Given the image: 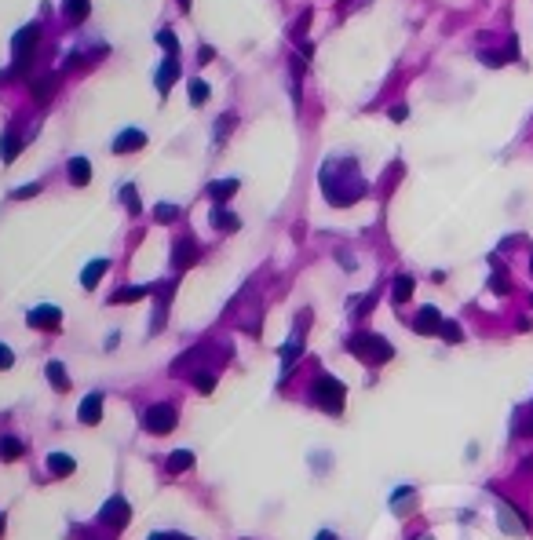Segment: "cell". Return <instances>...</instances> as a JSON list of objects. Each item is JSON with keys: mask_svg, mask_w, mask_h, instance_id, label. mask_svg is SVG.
Masks as SVG:
<instances>
[{"mask_svg": "<svg viewBox=\"0 0 533 540\" xmlns=\"http://www.w3.org/2000/svg\"><path fill=\"white\" fill-rule=\"evenodd\" d=\"M347 347H351V354L354 358H361V361H388L395 351H391V343L388 340H383V336H376V332H358V336H351V343H347Z\"/></svg>", "mask_w": 533, "mask_h": 540, "instance_id": "obj_1", "label": "cell"}, {"mask_svg": "<svg viewBox=\"0 0 533 540\" xmlns=\"http://www.w3.org/2000/svg\"><path fill=\"white\" fill-rule=\"evenodd\" d=\"M344 398H347V391H344V383H340L336 376H318L314 402L322 405L325 413H340V409H344Z\"/></svg>", "mask_w": 533, "mask_h": 540, "instance_id": "obj_2", "label": "cell"}, {"mask_svg": "<svg viewBox=\"0 0 533 540\" xmlns=\"http://www.w3.org/2000/svg\"><path fill=\"white\" fill-rule=\"evenodd\" d=\"M37 40H40V26L37 23H30L26 30H18L15 33V48H11V70H23L26 62L33 59V52H37Z\"/></svg>", "mask_w": 533, "mask_h": 540, "instance_id": "obj_3", "label": "cell"}, {"mask_svg": "<svg viewBox=\"0 0 533 540\" xmlns=\"http://www.w3.org/2000/svg\"><path fill=\"white\" fill-rule=\"evenodd\" d=\"M176 409L168 405V402H157L146 409V416H143V427L150 431V435H172V427H176Z\"/></svg>", "mask_w": 533, "mask_h": 540, "instance_id": "obj_4", "label": "cell"}, {"mask_svg": "<svg viewBox=\"0 0 533 540\" xmlns=\"http://www.w3.org/2000/svg\"><path fill=\"white\" fill-rule=\"evenodd\" d=\"M201 259V248H198V241L194 237H179V241L172 245V263H176V270H186V267H194Z\"/></svg>", "mask_w": 533, "mask_h": 540, "instance_id": "obj_5", "label": "cell"}, {"mask_svg": "<svg viewBox=\"0 0 533 540\" xmlns=\"http://www.w3.org/2000/svg\"><path fill=\"white\" fill-rule=\"evenodd\" d=\"M110 146H114V154H136V150L146 146V132H143V128H124Z\"/></svg>", "mask_w": 533, "mask_h": 540, "instance_id": "obj_6", "label": "cell"}, {"mask_svg": "<svg viewBox=\"0 0 533 540\" xmlns=\"http://www.w3.org/2000/svg\"><path fill=\"white\" fill-rule=\"evenodd\" d=\"M59 321H62V311L52 307V304L30 311V325H33V329H59Z\"/></svg>", "mask_w": 533, "mask_h": 540, "instance_id": "obj_7", "label": "cell"}, {"mask_svg": "<svg viewBox=\"0 0 533 540\" xmlns=\"http://www.w3.org/2000/svg\"><path fill=\"white\" fill-rule=\"evenodd\" d=\"M413 329H417L420 336L438 332V329H442V314H438V307H424V311L417 314V321H413Z\"/></svg>", "mask_w": 533, "mask_h": 540, "instance_id": "obj_8", "label": "cell"}, {"mask_svg": "<svg viewBox=\"0 0 533 540\" xmlns=\"http://www.w3.org/2000/svg\"><path fill=\"white\" fill-rule=\"evenodd\" d=\"M70 183L73 186H88L92 183V161L88 157H73L70 161Z\"/></svg>", "mask_w": 533, "mask_h": 540, "instance_id": "obj_9", "label": "cell"}, {"mask_svg": "<svg viewBox=\"0 0 533 540\" xmlns=\"http://www.w3.org/2000/svg\"><path fill=\"white\" fill-rule=\"evenodd\" d=\"M26 452V445H23V438H15V435H0V460H18Z\"/></svg>", "mask_w": 533, "mask_h": 540, "instance_id": "obj_10", "label": "cell"}, {"mask_svg": "<svg viewBox=\"0 0 533 540\" xmlns=\"http://www.w3.org/2000/svg\"><path fill=\"white\" fill-rule=\"evenodd\" d=\"M80 420L84 424H99L102 420V395H88L80 402Z\"/></svg>", "mask_w": 533, "mask_h": 540, "instance_id": "obj_11", "label": "cell"}, {"mask_svg": "<svg viewBox=\"0 0 533 540\" xmlns=\"http://www.w3.org/2000/svg\"><path fill=\"white\" fill-rule=\"evenodd\" d=\"M176 80H179V62H176V59H168L164 66H161V73H157V92L168 95V88H172Z\"/></svg>", "mask_w": 533, "mask_h": 540, "instance_id": "obj_12", "label": "cell"}, {"mask_svg": "<svg viewBox=\"0 0 533 540\" xmlns=\"http://www.w3.org/2000/svg\"><path fill=\"white\" fill-rule=\"evenodd\" d=\"M497 511H501V526H504L508 533H515V536H522V533H526V526H522V518H519V511H515V508L501 504Z\"/></svg>", "mask_w": 533, "mask_h": 540, "instance_id": "obj_13", "label": "cell"}, {"mask_svg": "<svg viewBox=\"0 0 533 540\" xmlns=\"http://www.w3.org/2000/svg\"><path fill=\"white\" fill-rule=\"evenodd\" d=\"M106 267H110L106 259H92V263L84 267V274H80V285H84V289H95V285H99V277L106 274Z\"/></svg>", "mask_w": 533, "mask_h": 540, "instance_id": "obj_14", "label": "cell"}, {"mask_svg": "<svg viewBox=\"0 0 533 540\" xmlns=\"http://www.w3.org/2000/svg\"><path fill=\"white\" fill-rule=\"evenodd\" d=\"M150 292H154V285H128V289L114 292L110 304H132V299H143V296H150Z\"/></svg>", "mask_w": 533, "mask_h": 540, "instance_id": "obj_15", "label": "cell"}, {"mask_svg": "<svg viewBox=\"0 0 533 540\" xmlns=\"http://www.w3.org/2000/svg\"><path fill=\"white\" fill-rule=\"evenodd\" d=\"M234 190H238V179H220V183H212L208 186V193H212V201H227V198H234Z\"/></svg>", "mask_w": 533, "mask_h": 540, "instance_id": "obj_16", "label": "cell"}, {"mask_svg": "<svg viewBox=\"0 0 533 540\" xmlns=\"http://www.w3.org/2000/svg\"><path fill=\"white\" fill-rule=\"evenodd\" d=\"M212 227H216V230H238L241 223H238V215H234V212L216 208V212H212Z\"/></svg>", "mask_w": 533, "mask_h": 540, "instance_id": "obj_17", "label": "cell"}, {"mask_svg": "<svg viewBox=\"0 0 533 540\" xmlns=\"http://www.w3.org/2000/svg\"><path fill=\"white\" fill-rule=\"evenodd\" d=\"M48 471L52 474H73V457H66V452H52V457H48Z\"/></svg>", "mask_w": 533, "mask_h": 540, "instance_id": "obj_18", "label": "cell"}, {"mask_svg": "<svg viewBox=\"0 0 533 540\" xmlns=\"http://www.w3.org/2000/svg\"><path fill=\"white\" fill-rule=\"evenodd\" d=\"M59 84V77L55 73H48V77H40V80H33V95H37V102L44 106L48 102V95H52V88Z\"/></svg>", "mask_w": 533, "mask_h": 540, "instance_id": "obj_19", "label": "cell"}, {"mask_svg": "<svg viewBox=\"0 0 533 540\" xmlns=\"http://www.w3.org/2000/svg\"><path fill=\"white\" fill-rule=\"evenodd\" d=\"M409 296H413V277L409 274H398L395 277V304H406Z\"/></svg>", "mask_w": 533, "mask_h": 540, "instance_id": "obj_20", "label": "cell"}, {"mask_svg": "<svg viewBox=\"0 0 533 540\" xmlns=\"http://www.w3.org/2000/svg\"><path fill=\"white\" fill-rule=\"evenodd\" d=\"M88 11H92L88 0H66V15H70V23H84V18H88Z\"/></svg>", "mask_w": 533, "mask_h": 540, "instance_id": "obj_21", "label": "cell"}, {"mask_svg": "<svg viewBox=\"0 0 533 540\" xmlns=\"http://www.w3.org/2000/svg\"><path fill=\"white\" fill-rule=\"evenodd\" d=\"M48 380H52V387H55V391H66V387H70V380H66V369H62L59 361H52V365H48Z\"/></svg>", "mask_w": 533, "mask_h": 540, "instance_id": "obj_22", "label": "cell"}, {"mask_svg": "<svg viewBox=\"0 0 533 540\" xmlns=\"http://www.w3.org/2000/svg\"><path fill=\"white\" fill-rule=\"evenodd\" d=\"M190 464H194V452H190V449H179V452L168 457V471H186Z\"/></svg>", "mask_w": 533, "mask_h": 540, "instance_id": "obj_23", "label": "cell"}, {"mask_svg": "<svg viewBox=\"0 0 533 540\" xmlns=\"http://www.w3.org/2000/svg\"><path fill=\"white\" fill-rule=\"evenodd\" d=\"M208 84L201 80V77H194V80H190V102H194V106H201V102H208Z\"/></svg>", "mask_w": 533, "mask_h": 540, "instance_id": "obj_24", "label": "cell"}, {"mask_svg": "<svg viewBox=\"0 0 533 540\" xmlns=\"http://www.w3.org/2000/svg\"><path fill=\"white\" fill-rule=\"evenodd\" d=\"M18 146H23V143H18V136H15V132H8V136H4V143H0V154H4V164H11V161H15Z\"/></svg>", "mask_w": 533, "mask_h": 540, "instance_id": "obj_25", "label": "cell"}, {"mask_svg": "<svg viewBox=\"0 0 533 540\" xmlns=\"http://www.w3.org/2000/svg\"><path fill=\"white\" fill-rule=\"evenodd\" d=\"M515 435H533V405H526L515 416Z\"/></svg>", "mask_w": 533, "mask_h": 540, "instance_id": "obj_26", "label": "cell"}, {"mask_svg": "<svg viewBox=\"0 0 533 540\" xmlns=\"http://www.w3.org/2000/svg\"><path fill=\"white\" fill-rule=\"evenodd\" d=\"M102 518H117V526H124V518H128L124 500H110V504H106V511H102Z\"/></svg>", "mask_w": 533, "mask_h": 540, "instance_id": "obj_27", "label": "cell"}, {"mask_svg": "<svg viewBox=\"0 0 533 540\" xmlns=\"http://www.w3.org/2000/svg\"><path fill=\"white\" fill-rule=\"evenodd\" d=\"M154 220H157V223H176V220H179V208H176V205H157V208H154Z\"/></svg>", "mask_w": 533, "mask_h": 540, "instance_id": "obj_28", "label": "cell"}, {"mask_svg": "<svg viewBox=\"0 0 533 540\" xmlns=\"http://www.w3.org/2000/svg\"><path fill=\"white\" fill-rule=\"evenodd\" d=\"M157 40H161V48H164L168 55H172V59L179 55V40H176V33H168V30H161V33H157Z\"/></svg>", "mask_w": 533, "mask_h": 540, "instance_id": "obj_29", "label": "cell"}, {"mask_svg": "<svg viewBox=\"0 0 533 540\" xmlns=\"http://www.w3.org/2000/svg\"><path fill=\"white\" fill-rule=\"evenodd\" d=\"M442 340H450V343H460L464 340V332H460V325H457V321H442Z\"/></svg>", "mask_w": 533, "mask_h": 540, "instance_id": "obj_30", "label": "cell"}, {"mask_svg": "<svg viewBox=\"0 0 533 540\" xmlns=\"http://www.w3.org/2000/svg\"><path fill=\"white\" fill-rule=\"evenodd\" d=\"M121 198H124L128 212H139V193H136V186H124V190H121Z\"/></svg>", "mask_w": 533, "mask_h": 540, "instance_id": "obj_31", "label": "cell"}, {"mask_svg": "<svg viewBox=\"0 0 533 540\" xmlns=\"http://www.w3.org/2000/svg\"><path fill=\"white\" fill-rule=\"evenodd\" d=\"M194 387H198V391H205V395H208L212 387H216V380H212V373H198V376H194Z\"/></svg>", "mask_w": 533, "mask_h": 540, "instance_id": "obj_32", "label": "cell"}, {"mask_svg": "<svg viewBox=\"0 0 533 540\" xmlns=\"http://www.w3.org/2000/svg\"><path fill=\"white\" fill-rule=\"evenodd\" d=\"M11 365H15V354L4 347V343H0V369H11Z\"/></svg>", "mask_w": 533, "mask_h": 540, "instance_id": "obj_33", "label": "cell"}, {"mask_svg": "<svg viewBox=\"0 0 533 540\" xmlns=\"http://www.w3.org/2000/svg\"><path fill=\"white\" fill-rule=\"evenodd\" d=\"M37 190H40L37 183H30V186H18V190H15V198H33Z\"/></svg>", "mask_w": 533, "mask_h": 540, "instance_id": "obj_34", "label": "cell"}, {"mask_svg": "<svg viewBox=\"0 0 533 540\" xmlns=\"http://www.w3.org/2000/svg\"><path fill=\"white\" fill-rule=\"evenodd\" d=\"M150 540H190V536H183V533H154Z\"/></svg>", "mask_w": 533, "mask_h": 540, "instance_id": "obj_35", "label": "cell"}, {"mask_svg": "<svg viewBox=\"0 0 533 540\" xmlns=\"http://www.w3.org/2000/svg\"><path fill=\"white\" fill-rule=\"evenodd\" d=\"M489 285H493V292H508V282H504L501 274H497V277H493V282H489Z\"/></svg>", "mask_w": 533, "mask_h": 540, "instance_id": "obj_36", "label": "cell"}, {"mask_svg": "<svg viewBox=\"0 0 533 540\" xmlns=\"http://www.w3.org/2000/svg\"><path fill=\"white\" fill-rule=\"evenodd\" d=\"M406 114H409L406 106H395V110H391V121H406Z\"/></svg>", "mask_w": 533, "mask_h": 540, "instance_id": "obj_37", "label": "cell"}, {"mask_svg": "<svg viewBox=\"0 0 533 540\" xmlns=\"http://www.w3.org/2000/svg\"><path fill=\"white\" fill-rule=\"evenodd\" d=\"M318 540H336L333 533H318Z\"/></svg>", "mask_w": 533, "mask_h": 540, "instance_id": "obj_38", "label": "cell"}, {"mask_svg": "<svg viewBox=\"0 0 533 540\" xmlns=\"http://www.w3.org/2000/svg\"><path fill=\"white\" fill-rule=\"evenodd\" d=\"M0 533H4V515H0Z\"/></svg>", "mask_w": 533, "mask_h": 540, "instance_id": "obj_39", "label": "cell"}, {"mask_svg": "<svg viewBox=\"0 0 533 540\" xmlns=\"http://www.w3.org/2000/svg\"><path fill=\"white\" fill-rule=\"evenodd\" d=\"M179 4H183V8H190V0H179Z\"/></svg>", "mask_w": 533, "mask_h": 540, "instance_id": "obj_40", "label": "cell"}, {"mask_svg": "<svg viewBox=\"0 0 533 540\" xmlns=\"http://www.w3.org/2000/svg\"><path fill=\"white\" fill-rule=\"evenodd\" d=\"M529 270H533V256H529Z\"/></svg>", "mask_w": 533, "mask_h": 540, "instance_id": "obj_41", "label": "cell"}, {"mask_svg": "<svg viewBox=\"0 0 533 540\" xmlns=\"http://www.w3.org/2000/svg\"><path fill=\"white\" fill-rule=\"evenodd\" d=\"M424 540H431V536H424Z\"/></svg>", "mask_w": 533, "mask_h": 540, "instance_id": "obj_42", "label": "cell"}]
</instances>
